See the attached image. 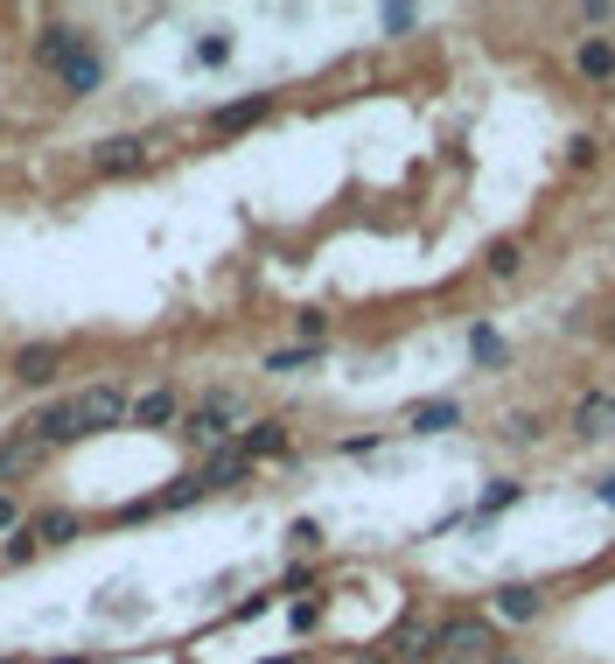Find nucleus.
<instances>
[{
	"label": "nucleus",
	"instance_id": "cd10ccee",
	"mask_svg": "<svg viewBox=\"0 0 615 664\" xmlns=\"http://www.w3.org/2000/svg\"><path fill=\"white\" fill-rule=\"evenodd\" d=\"M224 56H231V43H224V35H210V43H197V64H224Z\"/></svg>",
	"mask_w": 615,
	"mask_h": 664
},
{
	"label": "nucleus",
	"instance_id": "a878e982",
	"mask_svg": "<svg viewBox=\"0 0 615 664\" xmlns=\"http://www.w3.org/2000/svg\"><path fill=\"white\" fill-rule=\"evenodd\" d=\"M594 147H602V140H594V133H581V140L567 147V161H573V168H594Z\"/></svg>",
	"mask_w": 615,
	"mask_h": 664
},
{
	"label": "nucleus",
	"instance_id": "b1692460",
	"mask_svg": "<svg viewBox=\"0 0 615 664\" xmlns=\"http://www.w3.org/2000/svg\"><path fill=\"white\" fill-rule=\"evenodd\" d=\"M504 434H511V441H538V413H511Z\"/></svg>",
	"mask_w": 615,
	"mask_h": 664
},
{
	"label": "nucleus",
	"instance_id": "2f4dec72",
	"mask_svg": "<svg viewBox=\"0 0 615 664\" xmlns=\"http://www.w3.org/2000/svg\"><path fill=\"white\" fill-rule=\"evenodd\" d=\"M273 664H294V657H273Z\"/></svg>",
	"mask_w": 615,
	"mask_h": 664
},
{
	"label": "nucleus",
	"instance_id": "1a4fd4ad",
	"mask_svg": "<svg viewBox=\"0 0 615 664\" xmlns=\"http://www.w3.org/2000/svg\"><path fill=\"white\" fill-rule=\"evenodd\" d=\"M77 49H91V43H85V35H77L70 22H49L43 35H35V64H43V70H64Z\"/></svg>",
	"mask_w": 615,
	"mask_h": 664
},
{
	"label": "nucleus",
	"instance_id": "2eb2a0df",
	"mask_svg": "<svg viewBox=\"0 0 615 664\" xmlns=\"http://www.w3.org/2000/svg\"><path fill=\"white\" fill-rule=\"evenodd\" d=\"M64 85L77 91V99H91V91L105 85V56H99V49H77L70 64H64Z\"/></svg>",
	"mask_w": 615,
	"mask_h": 664
},
{
	"label": "nucleus",
	"instance_id": "9b49d317",
	"mask_svg": "<svg viewBox=\"0 0 615 664\" xmlns=\"http://www.w3.org/2000/svg\"><path fill=\"white\" fill-rule=\"evenodd\" d=\"M22 531H29L35 545H64V539H77V531H85V518H77V510H35Z\"/></svg>",
	"mask_w": 615,
	"mask_h": 664
},
{
	"label": "nucleus",
	"instance_id": "473e14b6",
	"mask_svg": "<svg viewBox=\"0 0 615 664\" xmlns=\"http://www.w3.org/2000/svg\"><path fill=\"white\" fill-rule=\"evenodd\" d=\"M608 266H615V252H608Z\"/></svg>",
	"mask_w": 615,
	"mask_h": 664
},
{
	"label": "nucleus",
	"instance_id": "20e7f679",
	"mask_svg": "<svg viewBox=\"0 0 615 664\" xmlns=\"http://www.w3.org/2000/svg\"><path fill=\"white\" fill-rule=\"evenodd\" d=\"M567 427L581 434V441H615V392H581L567 413Z\"/></svg>",
	"mask_w": 615,
	"mask_h": 664
},
{
	"label": "nucleus",
	"instance_id": "72a5a7b5",
	"mask_svg": "<svg viewBox=\"0 0 615 664\" xmlns=\"http://www.w3.org/2000/svg\"><path fill=\"white\" fill-rule=\"evenodd\" d=\"M448 664H461V657H448Z\"/></svg>",
	"mask_w": 615,
	"mask_h": 664
},
{
	"label": "nucleus",
	"instance_id": "c756f323",
	"mask_svg": "<svg viewBox=\"0 0 615 664\" xmlns=\"http://www.w3.org/2000/svg\"><path fill=\"white\" fill-rule=\"evenodd\" d=\"M490 664H525V657H511V651H496V657H490Z\"/></svg>",
	"mask_w": 615,
	"mask_h": 664
},
{
	"label": "nucleus",
	"instance_id": "6ab92c4d",
	"mask_svg": "<svg viewBox=\"0 0 615 664\" xmlns=\"http://www.w3.org/2000/svg\"><path fill=\"white\" fill-rule=\"evenodd\" d=\"M469 357H476V364H511V344L490 329V322H476V329H469Z\"/></svg>",
	"mask_w": 615,
	"mask_h": 664
},
{
	"label": "nucleus",
	"instance_id": "6e6552de",
	"mask_svg": "<svg viewBox=\"0 0 615 664\" xmlns=\"http://www.w3.org/2000/svg\"><path fill=\"white\" fill-rule=\"evenodd\" d=\"M573 70H581L588 85H608L615 78V35H581V43H573Z\"/></svg>",
	"mask_w": 615,
	"mask_h": 664
},
{
	"label": "nucleus",
	"instance_id": "a211bd4d",
	"mask_svg": "<svg viewBox=\"0 0 615 664\" xmlns=\"http://www.w3.org/2000/svg\"><path fill=\"white\" fill-rule=\"evenodd\" d=\"M280 448H287V427H280V420L245 427V441H238V454H245V462H259V454H280Z\"/></svg>",
	"mask_w": 615,
	"mask_h": 664
},
{
	"label": "nucleus",
	"instance_id": "4468645a",
	"mask_svg": "<svg viewBox=\"0 0 615 664\" xmlns=\"http://www.w3.org/2000/svg\"><path fill=\"white\" fill-rule=\"evenodd\" d=\"M448 427H461V406H455V398H427V406L406 413V434H448Z\"/></svg>",
	"mask_w": 615,
	"mask_h": 664
},
{
	"label": "nucleus",
	"instance_id": "9d476101",
	"mask_svg": "<svg viewBox=\"0 0 615 664\" xmlns=\"http://www.w3.org/2000/svg\"><path fill=\"white\" fill-rule=\"evenodd\" d=\"M266 112H273V99H266V91H253V99H238V105H217V112H210V133H245V126H259Z\"/></svg>",
	"mask_w": 615,
	"mask_h": 664
},
{
	"label": "nucleus",
	"instance_id": "dca6fc26",
	"mask_svg": "<svg viewBox=\"0 0 615 664\" xmlns=\"http://www.w3.org/2000/svg\"><path fill=\"white\" fill-rule=\"evenodd\" d=\"M176 413H182V398L168 392V385H154L147 398H133V427H168Z\"/></svg>",
	"mask_w": 615,
	"mask_h": 664
},
{
	"label": "nucleus",
	"instance_id": "0eeeda50",
	"mask_svg": "<svg viewBox=\"0 0 615 664\" xmlns=\"http://www.w3.org/2000/svg\"><path fill=\"white\" fill-rule=\"evenodd\" d=\"M490 609H496V622H538L546 595H538L532 581H511V587H496V595H490Z\"/></svg>",
	"mask_w": 615,
	"mask_h": 664
},
{
	"label": "nucleus",
	"instance_id": "393cba45",
	"mask_svg": "<svg viewBox=\"0 0 615 664\" xmlns=\"http://www.w3.org/2000/svg\"><path fill=\"white\" fill-rule=\"evenodd\" d=\"M378 22H384V35H406V29L420 22V14H413V8H384V14H378Z\"/></svg>",
	"mask_w": 615,
	"mask_h": 664
},
{
	"label": "nucleus",
	"instance_id": "f257e3e1",
	"mask_svg": "<svg viewBox=\"0 0 615 664\" xmlns=\"http://www.w3.org/2000/svg\"><path fill=\"white\" fill-rule=\"evenodd\" d=\"M22 434L35 448H64V441H85L77 434V398H49V406H35L29 420H22Z\"/></svg>",
	"mask_w": 615,
	"mask_h": 664
},
{
	"label": "nucleus",
	"instance_id": "7ed1b4c3",
	"mask_svg": "<svg viewBox=\"0 0 615 664\" xmlns=\"http://www.w3.org/2000/svg\"><path fill=\"white\" fill-rule=\"evenodd\" d=\"M434 651H455L461 664H469V657L496 651V630H490V622H476V616H448V622L434 630Z\"/></svg>",
	"mask_w": 615,
	"mask_h": 664
},
{
	"label": "nucleus",
	"instance_id": "f8f14e48",
	"mask_svg": "<svg viewBox=\"0 0 615 664\" xmlns=\"http://www.w3.org/2000/svg\"><path fill=\"white\" fill-rule=\"evenodd\" d=\"M56 364H64V350H56V344H29V350H14V378H22V385H49Z\"/></svg>",
	"mask_w": 615,
	"mask_h": 664
},
{
	"label": "nucleus",
	"instance_id": "c85d7f7f",
	"mask_svg": "<svg viewBox=\"0 0 615 664\" xmlns=\"http://www.w3.org/2000/svg\"><path fill=\"white\" fill-rule=\"evenodd\" d=\"M594 497H602V504L615 510V476H602V489H594Z\"/></svg>",
	"mask_w": 615,
	"mask_h": 664
},
{
	"label": "nucleus",
	"instance_id": "39448f33",
	"mask_svg": "<svg viewBox=\"0 0 615 664\" xmlns=\"http://www.w3.org/2000/svg\"><path fill=\"white\" fill-rule=\"evenodd\" d=\"M231 420H238V392H210L197 413H189V441H231Z\"/></svg>",
	"mask_w": 615,
	"mask_h": 664
},
{
	"label": "nucleus",
	"instance_id": "423d86ee",
	"mask_svg": "<svg viewBox=\"0 0 615 664\" xmlns=\"http://www.w3.org/2000/svg\"><path fill=\"white\" fill-rule=\"evenodd\" d=\"M141 161H147V140H141V133H112V140L91 147V168H99V176H133Z\"/></svg>",
	"mask_w": 615,
	"mask_h": 664
},
{
	"label": "nucleus",
	"instance_id": "f03ea898",
	"mask_svg": "<svg viewBox=\"0 0 615 664\" xmlns=\"http://www.w3.org/2000/svg\"><path fill=\"white\" fill-rule=\"evenodd\" d=\"M120 420H133V406H126L120 385H91L85 398H77V434H105V427H120Z\"/></svg>",
	"mask_w": 615,
	"mask_h": 664
},
{
	"label": "nucleus",
	"instance_id": "7c9ffc66",
	"mask_svg": "<svg viewBox=\"0 0 615 664\" xmlns=\"http://www.w3.org/2000/svg\"><path fill=\"white\" fill-rule=\"evenodd\" d=\"M602 336H608V344H615V308H608V322H602Z\"/></svg>",
	"mask_w": 615,
	"mask_h": 664
},
{
	"label": "nucleus",
	"instance_id": "412c9836",
	"mask_svg": "<svg viewBox=\"0 0 615 664\" xmlns=\"http://www.w3.org/2000/svg\"><path fill=\"white\" fill-rule=\"evenodd\" d=\"M315 357H322V344H294V350H273V357H266V371H308Z\"/></svg>",
	"mask_w": 615,
	"mask_h": 664
},
{
	"label": "nucleus",
	"instance_id": "f3484780",
	"mask_svg": "<svg viewBox=\"0 0 615 664\" xmlns=\"http://www.w3.org/2000/svg\"><path fill=\"white\" fill-rule=\"evenodd\" d=\"M245 469H253V462H245L238 448H217V454H210V469H203V489H231V483H245Z\"/></svg>",
	"mask_w": 615,
	"mask_h": 664
},
{
	"label": "nucleus",
	"instance_id": "bb28decb",
	"mask_svg": "<svg viewBox=\"0 0 615 664\" xmlns=\"http://www.w3.org/2000/svg\"><path fill=\"white\" fill-rule=\"evenodd\" d=\"M22 525H29V518H22V504H14L8 489H0V531H22Z\"/></svg>",
	"mask_w": 615,
	"mask_h": 664
},
{
	"label": "nucleus",
	"instance_id": "aec40b11",
	"mask_svg": "<svg viewBox=\"0 0 615 664\" xmlns=\"http://www.w3.org/2000/svg\"><path fill=\"white\" fill-rule=\"evenodd\" d=\"M490 273H496V280H517V273H525V245H511V238L490 245Z\"/></svg>",
	"mask_w": 615,
	"mask_h": 664
},
{
	"label": "nucleus",
	"instance_id": "4be33fe9",
	"mask_svg": "<svg viewBox=\"0 0 615 664\" xmlns=\"http://www.w3.org/2000/svg\"><path fill=\"white\" fill-rule=\"evenodd\" d=\"M294 329H301V344H322V336H329V315H322V308H301Z\"/></svg>",
	"mask_w": 615,
	"mask_h": 664
},
{
	"label": "nucleus",
	"instance_id": "ddd939ff",
	"mask_svg": "<svg viewBox=\"0 0 615 664\" xmlns=\"http://www.w3.org/2000/svg\"><path fill=\"white\" fill-rule=\"evenodd\" d=\"M43 454H49V448H35L29 434L0 441V483H14V476H29V469H43Z\"/></svg>",
	"mask_w": 615,
	"mask_h": 664
},
{
	"label": "nucleus",
	"instance_id": "5701e85b",
	"mask_svg": "<svg viewBox=\"0 0 615 664\" xmlns=\"http://www.w3.org/2000/svg\"><path fill=\"white\" fill-rule=\"evenodd\" d=\"M517 497H525V483H496V489H490V497H483V518H490V510H511Z\"/></svg>",
	"mask_w": 615,
	"mask_h": 664
}]
</instances>
